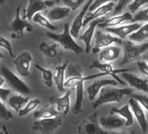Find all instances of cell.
I'll use <instances>...</instances> for the list:
<instances>
[{"label": "cell", "instance_id": "cell-38", "mask_svg": "<svg viewBox=\"0 0 148 134\" xmlns=\"http://www.w3.org/2000/svg\"><path fill=\"white\" fill-rule=\"evenodd\" d=\"M13 118L12 113L5 107L2 100H0V118L5 120H10Z\"/></svg>", "mask_w": 148, "mask_h": 134}, {"label": "cell", "instance_id": "cell-44", "mask_svg": "<svg viewBox=\"0 0 148 134\" xmlns=\"http://www.w3.org/2000/svg\"><path fill=\"white\" fill-rule=\"evenodd\" d=\"M141 57H142V58H143L144 61H145L146 63H148V52H146V53L144 52V53L141 55Z\"/></svg>", "mask_w": 148, "mask_h": 134}, {"label": "cell", "instance_id": "cell-15", "mask_svg": "<svg viewBox=\"0 0 148 134\" xmlns=\"http://www.w3.org/2000/svg\"><path fill=\"white\" fill-rule=\"evenodd\" d=\"M129 106L132 110V112L133 114V117L137 119L138 124L140 125L143 131H147V121L145 118V111L143 110V107L141 105L133 98H131L129 100Z\"/></svg>", "mask_w": 148, "mask_h": 134}, {"label": "cell", "instance_id": "cell-12", "mask_svg": "<svg viewBox=\"0 0 148 134\" xmlns=\"http://www.w3.org/2000/svg\"><path fill=\"white\" fill-rule=\"evenodd\" d=\"M142 25L138 22H134L132 24L124 25H118L113 27H106V31L120 39H125L127 38L130 34H132L133 31L138 30Z\"/></svg>", "mask_w": 148, "mask_h": 134}, {"label": "cell", "instance_id": "cell-20", "mask_svg": "<svg viewBox=\"0 0 148 134\" xmlns=\"http://www.w3.org/2000/svg\"><path fill=\"white\" fill-rule=\"evenodd\" d=\"M122 50L116 45H108L99 51V60L103 63H111L116 60L121 54Z\"/></svg>", "mask_w": 148, "mask_h": 134}, {"label": "cell", "instance_id": "cell-30", "mask_svg": "<svg viewBox=\"0 0 148 134\" xmlns=\"http://www.w3.org/2000/svg\"><path fill=\"white\" fill-rule=\"evenodd\" d=\"M59 47H60V44L57 42L53 43L51 45L44 42L39 44V50L41 51V52L44 53L46 57H51V58H53L57 56Z\"/></svg>", "mask_w": 148, "mask_h": 134}, {"label": "cell", "instance_id": "cell-3", "mask_svg": "<svg viewBox=\"0 0 148 134\" xmlns=\"http://www.w3.org/2000/svg\"><path fill=\"white\" fill-rule=\"evenodd\" d=\"M124 57L121 61V64L125 65L130 64L141 57V55L145 52L148 49V43H135L131 40L122 41Z\"/></svg>", "mask_w": 148, "mask_h": 134}, {"label": "cell", "instance_id": "cell-29", "mask_svg": "<svg viewBox=\"0 0 148 134\" xmlns=\"http://www.w3.org/2000/svg\"><path fill=\"white\" fill-rule=\"evenodd\" d=\"M76 101L73 106V112L78 114L82 111V105L84 101V82H80L76 86Z\"/></svg>", "mask_w": 148, "mask_h": 134}, {"label": "cell", "instance_id": "cell-1", "mask_svg": "<svg viewBox=\"0 0 148 134\" xmlns=\"http://www.w3.org/2000/svg\"><path fill=\"white\" fill-rule=\"evenodd\" d=\"M133 88H114L108 85L104 86L100 92L98 98L92 103V108L96 109L97 107L113 102H120L125 96L132 94Z\"/></svg>", "mask_w": 148, "mask_h": 134}, {"label": "cell", "instance_id": "cell-48", "mask_svg": "<svg viewBox=\"0 0 148 134\" xmlns=\"http://www.w3.org/2000/svg\"><path fill=\"white\" fill-rule=\"evenodd\" d=\"M52 1H54V2H56V3H58V2H59V0H52Z\"/></svg>", "mask_w": 148, "mask_h": 134}, {"label": "cell", "instance_id": "cell-14", "mask_svg": "<svg viewBox=\"0 0 148 134\" xmlns=\"http://www.w3.org/2000/svg\"><path fill=\"white\" fill-rule=\"evenodd\" d=\"M28 7L25 9V18L31 21L35 13L44 11L47 7H51L54 5L52 0H28Z\"/></svg>", "mask_w": 148, "mask_h": 134}, {"label": "cell", "instance_id": "cell-17", "mask_svg": "<svg viewBox=\"0 0 148 134\" xmlns=\"http://www.w3.org/2000/svg\"><path fill=\"white\" fill-rule=\"evenodd\" d=\"M122 79H124L132 88L136 89L140 92H148V83L145 79H140L137 75L132 73V72H122Z\"/></svg>", "mask_w": 148, "mask_h": 134}, {"label": "cell", "instance_id": "cell-39", "mask_svg": "<svg viewBox=\"0 0 148 134\" xmlns=\"http://www.w3.org/2000/svg\"><path fill=\"white\" fill-rule=\"evenodd\" d=\"M132 1V0H118V5L114 7L113 10V15H118L120 14L123 10L127 7V5Z\"/></svg>", "mask_w": 148, "mask_h": 134}, {"label": "cell", "instance_id": "cell-25", "mask_svg": "<svg viewBox=\"0 0 148 134\" xmlns=\"http://www.w3.org/2000/svg\"><path fill=\"white\" fill-rule=\"evenodd\" d=\"M67 63H64L63 64H59L57 65L56 67V74L55 77L53 78L54 79V83L58 88V90L61 92H64V74H65V70H66V67H67Z\"/></svg>", "mask_w": 148, "mask_h": 134}, {"label": "cell", "instance_id": "cell-27", "mask_svg": "<svg viewBox=\"0 0 148 134\" xmlns=\"http://www.w3.org/2000/svg\"><path fill=\"white\" fill-rule=\"evenodd\" d=\"M28 101V97H25L22 94H17L10 97V98L8 99V105L11 106L12 109H13L16 112L18 113V111L23 108V106L25 105Z\"/></svg>", "mask_w": 148, "mask_h": 134}, {"label": "cell", "instance_id": "cell-9", "mask_svg": "<svg viewBox=\"0 0 148 134\" xmlns=\"http://www.w3.org/2000/svg\"><path fill=\"white\" fill-rule=\"evenodd\" d=\"M90 68H96L99 69L101 72H105L107 75L111 76L113 79H115L119 84L125 85V82H124L119 76V73H122L125 72H130V70L128 69H114L112 65L110 63H99L97 61H93L92 64L90 65Z\"/></svg>", "mask_w": 148, "mask_h": 134}, {"label": "cell", "instance_id": "cell-43", "mask_svg": "<svg viewBox=\"0 0 148 134\" xmlns=\"http://www.w3.org/2000/svg\"><path fill=\"white\" fill-rule=\"evenodd\" d=\"M11 93V90L9 89H4L2 87H0V100L5 101L7 99V97Z\"/></svg>", "mask_w": 148, "mask_h": 134}, {"label": "cell", "instance_id": "cell-10", "mask_svg": "<svg viewBox=\"0 0 148 134\" xmlns=\"http://www.w3.org/2000/svg\"><path fill=\"white\" fill-rule=\"evenodd\" d=\"M32 61V56L28 51H24L16 57L14 60L15 68L21 77H28L30 75V66Z\"/></svg>", "mask_w": 148, "mask_h": 134}, {"label": "cell", "instance_id": "cell-37", "mask_svg": "<svg viewBox=\"0 0 148 134\" xmlns=\"http://www.w3.org/2000/svg\"><path fill=\"white\" fill-rule=\"evenodd\" d=\"M132 22H148V8L138 12L132 18Z\"/></svg>", "mask_w": 148, "mask_h": 134}, {"label": "cell", "instance_id": "cell-35", "mask_svg": "<svg viewBox=\"0 0 148 134\" xmlns=\"http://www.w3.org/2000/svg\"><path fill=\"white\" fill-rule=\"evenodd\" d=\"M64 5L70 8L71 11H75L79 8L86 0H62Z\"/></svg>", "mask_w": 148, "mask_h": 134}, {"label": "cell", "instance_id": "cell-42", "mask_svg": "<svg viewBox=\"0 0 148 134\" xmlns=\"http://www.w3.org/2000/svg\"><path fill=\"white\" fill-rule=\"evenodd\" d=\"M137 65L138 67L139 71L145 76L148 77V63H146L145 61H138L137 62Z\"/></svg>", "mask_w": 148, "mask_h": 134}, {"label": "cell", "instance_id": "cell-24", "mask_svg": "<svg viewBox=\"0 0 148 134\" xmlns=\"http://www.w3.org/2000/svg\"><path fill=\"white\" fill-rule=\"evenodd\" d=\"M71 12V9L64 6H58V7H54L51 10H50L47 12V18L50 21H58V20H61L64 19L65 18H67L69 16Z\"/></svg>", "mask_w": 148, "mask_h": 134}, {"label": "cell", "instance_id": "cell-8", "mask_svg": "<svg viewBox=\"0 0 148 134\" xmlns=\"http://www.w3.org/2000/svg\"><path fill=\"white\" fill-rule=\"evenodd\" d=\"M62 118L58 116L48 118H39L33 124L32 129L34 131L48 133L58 129L62 124Z\"/></svg>", "mask_w": 148, "mask_h": 134}, {"label": "cell", "instance_id": "cell-26", "mask_svg": "<svg viewBox=\"0 0 148 134\" xmlns=\"http://www.w3.org/2000/svg\"><path fill=\"white\" fill-rule=\"evenodd\" d=\"M129 40L135 43H143L148 39V22L141 25L138 30L133 31L129 36Z\"/></svg>", "mask_w": 148, "mask_h": 134}, {"label": "cell", "instance_id": "cell-22", "mask_svg": "<svg viewBox=\"0 0 148 134\" xmlns=\"http://www.w3.org/2000/svg\"><path fill=\"white\" fill-rule=\"evenodd\" d=\"M71 92L68 91L65 92V94L60 98H58L55 101L58 111L63 112L64 116L68 115L71 111Z\"/></svg>", "mask_w": 148, "mask_h": 134}, {"label": "cell", "instance_id": "cell-28", "mask_svg": "<svg viewBox=\"0 0 148 134\" xmlns=\"http://www.w3.org/2000/svg\"><path fill=\"white\" fill-rule=\"evenodd\" d=\"M58 115V111L53 105H45L43 108L34 111L33 117L36 119L53 118Z\"/></svg>", "mask_w": 148, "mask_h": 134}, {"label": "cell", "instance_id": "cell-11", "mask_svg": "<svg viewBox=\"0 0 148 134\" xmlns=\"http://www.w3.org/2000/svg\"><path fill=\"white\" fill-rule=\"evenodd\" d=\"M106 18L104 17H101V18H95L93 20H92L90 23H89V26L88 28L86 30V31L81 35V36H79V39L83 41L85 45H86V53H90L91 51H92V39L94 36V32H95V29L96 27L106 21Z\"/></svg>", "mask_w": 148, "mask_h": 134}, {"label": "cell", "instance_id": "cell-32", "mask_svg": "<svg viewBox=\"0 0 148 134\" xmlns=\"http://www.w3.org/2000/svg\"><path fill=\"white\" fill-rule=\"evenodd\" d=\"M34 66L37 69H38L41 73H42V77H43V81L45 84L46 86L48 87H51L52 84H53V75L51 70H48L46 68H44L41 65H39L38 64H34Z\"/></svg>", "mask_w": 148, "mask_h": 134}, {"label": "cell", "instance_id": "cell-2", "mask_svg": "<svg viewBox=\"0 0 148 134\" xmlns=\"http://www.w3.org/2000/svg\"><path fill=\"white\" fill-rule=\"evenodd\" d=\"M46 36L50 39H52L55 42L58 43L65 50H70L76 54H79L84 51L83 48L76 43V41L74 40V38L71 35L69 24H64V31L62 33L55 34L52 32H47Z\"/></svg>", "mask_w": 148, "mask_h": 134}, {"label": "cell", "instance_id": "cell-46", "mask_svg": "<svg viewBox=\"0 0 148 134\" xmlns=\"http://www.w3.org/2000/svg\"><path fill=\"white\" fill-rule=\"evenodd\" d=\"M5 1V0H0V5H4Z\"/></svg>", "mask_w": 148, "mask_h": 134}, {"label": "cell", "instance_id": "cell-6", "mask_svg": "<svg viewBox=\"0 0 148 134\" xmlns=\"http://www.w3.org/2000/svg\"><path fill=\"white\" fill-rule=\"evenodd\" d=\"M95 38V44L94 47L92 49V53H98L102 48L106 47L108 45H111L112 44H121L122 43V39H120L119 38L111 34V33H105L103 31H101L100 30H98L97 31L94 32V36Z\"/></svg>", "mask_w": 148, "mask_h": 134}, {"label": "cell", "instance_id": "cell-18", "mask_svg": "<svg viewBox=\"0 0 148 134\" xmlns=\"http://www.w3.org/2000/svg\"><path fill=\"white\" fill-rule=\"evenodd\" d=\"M119 83L115 79H99L94 81L92 85H90L86 88V92L88 98L91 101H93L98 94L99 93L100 90L106 85H117Z\"/></svg>", "mask_w": 148, "mask_h": 134}, {"label": "cell", "instance_id": "cell-7", "mask_svg": "<svg viewBox=\"0 0 148 134\" xmlns=\"http://www.w3.org/2000/svg\"><path fill=\"white\" fill-rule=\"evenodd\" d=\"M78 132L86 134L106 133V131L102 129L99 123L98 112H93L87 118L84 119L78 128Z\"/></svg>", "mask_w": 148, "mask_h": 134}, {"label": "cell", "instance_id": "cell-33", "mask_svg": "<svg viewBox=\"0 0 148 134\" xmlns=\"http://www.w3.org/2000/svg\"><path fill=\"white\" fill-rule=\"evenodd\" d=\"M40 104V100L38 98H33L30 101H28L25 105L18 111V116L23 117L30 113L32 111H33L38 105Z\"/></svg>", "mask_w": 148, "mask_h": 134}, {"label": "cell", "instance_id": "cell-19", "mask_svg": "<svg viewBox=\"0 0 148 134\" xmlns=\"http://www.w3.org/2000/svg\"><path fill=\"white\" fill-rule=\"evenodd\" d=\"M93 0H88L86 2V4L85 5L84 8L82 9V11L78 14V16L76 17V18L73 20L71 27H70V33L73 38H78L79 35V31L81 30V28L83 27V22H84V18L85 16L88 11L89 6L91 5V4L92 3Z\"/></svg>", "mask_w": 148, "mask_h": 134}, {"label": "cell", "instance_id": "cell-40", "mask_svg": "<svg viewBox=\"0 0 148 134\" xmlns=\"http://www.w3.org/2000/svg\"><path fill=\"white\" fill-rule=\"evenodd\" d=\"M0 47L5 49L12 57H15L14 53H13V51H12V47L11 43L9 42V40H7L6 38H5L3 37H0Z\"/></svg>", "mask_w": 148, "mask_h": 134}, {"label": "cell", "instance_id": "cell-5", "mask_svg": "<svg viewBox=\"0 0 148 134\" xmlns=\"http://www.w3.org/2000/svg\"><path fill=\"white\" fill-rule=\"evenodd\" d=\"M21 7L18 6L16 10V16L11 25L9 26V31L11 33V38L12 39H18L24 37L25 30L28 31H32V26L25 19H23L20 16Z\"/></svg>", "mask_w": 148, "mask_h": 134}, {"label": "cell", "instance_id": "cell-4", "mask_svg": "<svg viewBox=\"0 0 148 134\" xmlns=\"http://www.w3.org/2000/svg\"><path fill=\"white\" fill-rule=\"evenodd\" d=\"M1 73L5 78V81L10 85V86L19 94L22 95H30L31 90L26 85V84L19 79L15 73H13L10 69L3 66L1 67Z\"/></svg>", "mask_w": 148, "mask_h": 134}, {"label": "cell", "instance_id": "cell-47", "mask_svg": "<svg viewBox=\"0 0 148 134\" xmlns=\"http://www.w3.org/2000/svg\"><path fill=\"white\" fill-rule=\"evenodd\" d=\"M4 57V54L3 53H1V52H0V59H2Z\"/></svg>", "mask_w": 148, "mask_h": 134}, {"label": "cell", "instance_id": "cell-13", "mask_svg": "<svg viewBox=\"0 0 148 134\" xmlns=\"http://www.w3.org/2000/svg\"><path fill=\"white\" fill-rule=\"evenodd\" d=\"M99 123L105 130H119L125 126V119L118 114H111L102 117Z\"/></svg>", "mask_w": 148, "mask_h": 134}, {"label": "cell", "instance_id": "cell-23", "mask_svg": "<svg viewBox=\"0 0 148 134\" xmlns=\"http://www.w3.org/2000/svg\"><path fill=\"white\" fill-rule=\"evenodd\" d=\"M111 114H118L125 119V126H131L134 122V117L129 105H125L121 108L112 107L111 109Z\"/></svg>", "mask_w": 148, "mask_h": 134}, {"label": "cell", "instance_id": "cell-31", "mask_svg": "<svg viewBox=\"0 0 148 134\" xmlns=\"http://www.w3.org/2000/svg\"><path fill=\"white\" fill-rule=\"evenodd\" d=\"M34 23H37L38 25H39L42 27L47 28L51 31H56L58 30V27L56 25H53L52 24L50 23V20L45 18L44 15H42L40 12H37L33 15L32 19Z\"/></svg>", "mask_w": 148, "mask_h": 134}, {"label": "cell", "instance_id": "cell-16", "mask_svg": "<svg viewBox=\"0 0 148 134\" xmlns=\"http://www.w3.org/2000/svg\"><path fill=\"white\" fill-rule=\"evenodd\" d=\"M114 7H115V2H109L106 5H103L98 7L96 10H94L91 13L86 14L84 22H83V27L86 26L92 20L98 18L104 17L105 15L112 12L114 10Z\"/></svg>", "mask_w": 148, "mask_h": 134}, {"label": "cell", "instance_id": "cell-34", "mask_svg": "<svg viewBox=\"0 0 148 134\" xmlns=\"http://www.w3.org/2000/svg\"><path fill=\"white\" fill-rule=\"evenodd\" d=\"M147 4H148V0H132V1L127 5V7L131 13H134L142 6Z\"/></svg>", "mask_w": 148, "mask_h": 134}, {"label": "cell", "instance_id": "cell-41", "mask_svg": "<svg viewBox=\"0 0 148 134\" xmlns=\"http://www.w3.org/2000/svg\"><path fill=\"white\" fill-rule=\"evenodd\" d=\"M118 0H93L92 3L91 4V5L89 6L88 8V11L89 12H93L94 10H96L98 7L103 5H106L109 2H117Z\"/></svg>", "mask_w": 148, "mask_h": 134}, {"label": "cell", "instance_id": "cell-21", "mask_svg": "<svg viewBox=\"0 0 148 134\" xmlns=\"http://www.w3.org/2000/svg\"><path fill=\"white\" fill-rule=\"evenodd\" d=\"M132 16L131 14V12H125L122 15H113V17H112L109 19H106L105 22L99 24V25L100 27L106 28V27H113V26H118L120 25L122 23L125 22H128V21H132Z\"/></svg>", "mask_w": 148, "mask_h": 134}, {"label": "cell", "instance_id": "cell-45", "mask_svg": "<svg viewBox=\"0 0 148 134\" xmlns=\"http://www.w3.org/2000/svg\"><path fill=\"white\" fill-rule=\"evenodd\" d=\"M5 82V78L4 77H1L0 76V87H1L3 85H4V83Z\"/></svg>", "mask_w": 148, "mask_h": 134}, {"label": "cell", "instance_id": "cell-36", "mask_svg": "<svg viewBox=\"0 0 148 134\" xmlns=\"http://www.w3.org/2000/svg\"><path fill=\"white\" fill-rule=\"evenodd\" d=\"M131 98H133L136 99L142 107H144L148 111V96L142 95V94H131Z\"/></svg>", "mask_w": 148, "mask_h": 134}]
</instances>
